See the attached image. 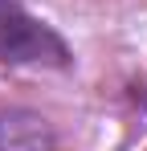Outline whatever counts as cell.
<instances>
[{
  "mask_svg": "<svg viewBox=\"0 0 147 151\" xmlns=\"http://www.w3.org/2000/svg\"><path fill=\"white\" fill-rule=\"evenodd\" d=\"M0 61L12 65H70L66 41L24 12L17 0H0Z\"/></svg>",
  "mask_w": 147,
  "mask_h": 151,
  "instance_id": "obj_1",
  "label": "cell"
}]
</instances>
